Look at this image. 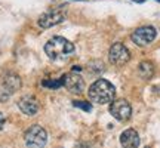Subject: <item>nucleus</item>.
Listing matches in <instances>:
<instances>
[{
    "label": "nucleus",
    "instance_id": "1",
    "mask_svg": "<svg viewBox=\"0 0 160 148\" xmlns=\"http://www.w3.org/2000/svg\"><path fill=\"white\" fill-rule=\"evenodd\" d=\"M89 98H91L92 102L95 104H110L116 96V87L108 80L99 79L97 80L93 85L89 87Z\"/></svg>",
    "mask_w": 160,
    "mask_h": 148
},
{
    "label": "nucleus",
    "instance_id": "2",
    "mask_svg": "<svg viewBox=\"0 0 160 148\" xmlns=\"http://www.w3.org/2000/svg\"><path fill=\"white\" fill-rule=\"evenodd\" d=\"M45 52L46 55L53 61L65 59L68 55H71L74 52V45L70 40L64 39V37L55 36L45 45Z\"/></svg>",
    "mask_w": 160,
    "mask_h": 148
},
{
    "label": "nucleus",
    "instance_id": "3",
    "mask_svg": "<svg viewBox=\"0 0 160 148\" xmlns=\"http://www.w3.org/2000/svg\"><path fill=\"white\" fill-rule=\"evenodd\" d=\"M24 139L28 148H43L48 142V133L42 126L34 125L28 127V131L24 135Z\"/></svg>",
    "mask_w": 160,
    "mask_h": 148
},
{
    "label": "nucleus",
    "instance_id": "4",
    "mask_svg": "<svg viewBox=\"0 0 160 148\" xmlns=\"http://www.w3.org/2000/svg\"><path fill=\"white\" fill-rule=\"evenodd\" d=\"M110 114L119 121H128L132 114L131 104L126 99H113L110 102Z\"/></svg>",
    "mask_w": 160,
    "mask_h": 148
},
{
    "label": "nucleus",
    "instance_id": "5",
    "mask_svg": "<svg viewBox=\"0 0 160 148\" xmlns=\"http://www.w3.org/2000/svg\"><path fill=\"white\" fill-rule=\"evenodd\" d=\"M156 36H157L156 28L150 27V25H145V27H139V28L135 30V31L132 33L131 39L135 45L144 47V46L150 45V43L156 39Z\"/></svg>",
    "mask_w": 160,
    "mask_h": 148
},
{
    "label": "nucleus",
    "instance_id": "6",
    "mask_svg": "<svg viewBox=\"0 0 160 148\" xmlns=\"http://www.w3.org/2000/svg\"><path fill=\"white\" fill-rule=\"evenodd\" d=\"M108 59L111 64H114L117 67H122V65H125L131 59V53H129V51H128V47L125 45L114 43V45L110 47Z\"/></svg>",
    "mask_w": 160,
    "mask_h": 148
},
{
    "label": "nucleus",
    "instance_id": "7",
    "mask_svg": "<svg viewBox=\"0 0 160 148\" xmlns=\"http://www.w3.org/2000/svg\"><path fill=\"white\" fill-rule=\"evenodd\" d=\"M64 18H65L64 12H61L59 9H51L39 18V25L42 28H51L53 25H58V24L62 22Z\"/></svg>",
    "mask_w": 160,
    "mask_h": 148
},
{
    "label": "nucleus",
    "instance_id": "8",
    "mask_svg": "<svg viewBox=\"0 0 160 148\" xmlns=\"http://www.w3.org/2000/svg\"><path fill=\"white\" fill-rule=\"evenodd\" d=\"M62 81L67 87V91L71 92V93H82L83 89H85V80L82 79V76L76 74L74 71L68 74H64L62 76Z\"/></svg>",
    "mask_w": 160,
    "mask_h": 148
},
{
    "label": "nucleus",
    "instance_id": "9",
    "mask_svg": "<svg viewBox=\"0 0 160 148\" xmlns=\"http://www.w3.org/2000/svg\"><path fill=\"white\" fill-rule=\"evenodd\" d=\"M18 107H19V110H21L24 114L34 116V114L39 111V101H37L34 96L27 95V96H22L18 101Z\"/></svg>",
    "mask_w": 160,
    "mask_h": 148
},
{
    "label": "nucleus",
    "instance_id": "10",
    "mask_svg": "<svg viewBox=\"0 0 160 148\" xmlns=\"http://www.w3.org/2000/svg\"><path fill=\"white\" fill-rule=\"evenodd\" d=\"M120 145L123 148H138L139 147V135L133 129L122 132L120 135Z\"/></svg>",
    "mask_w": 160,
    "mask_h": 148
},
{
    "label": "nucleus",
    "instance_id": "11",
    "mask_svg": "<svg viewBox=\"0 0 160 148\" xmlns=\"http://www.w3.org/2000/svg\"><path fill=\"white\" fill-rule=\"evenodd\" d=\"M3 87L8 93H13L21 87V79L17 74H6L3 79Z\"/></svg>",
    "mask_w": 160,
    "mask_h": 148
},
{
    "label": "nucleus",
    "instance_id": "12",
    "mask_svg": "<svg viewBox=\"0 0 160 148\" xmlns=\"http://www.w3.org/2000/svg\"><path fill=\"white\" fill-rule=\"evenodd\" d=\"M138 74H139L144 80L151 79V77H153V74H154V67H153V64L148 62V61L141 62L139 64V67H138Z\"/></svg>",
    "mask_w": 160,
    "mask_h": 148
},
{
    "label": "nucleus",
    "instance_id": "13",
    "mask_svg": "<svg viewBox=\"0 0 160 148\" xmlns=\"http://www.w3.org/2000/svg\"><path fill=\"white\" fill-rule=\"evenodd\" d=\"M42 85L45 86V87L58 89V87H61V86L64 85V81H62V77H61V79H57V80H43V81H42Z\"/></svg>",
    "mask_w": 160,
    "mask_h": 148
},
{
    "label": "nucleus",
    "instance_id": "14",
    "mask_svg": "<svg viewBox=\"0 0 160 148\" xmlns=\"http://www.w3.org/2000/svg\"><path fill=\"white\" fill-rule=\"evenodd\" d=\"M73 105H74L76 108H80V110H83V111H88V113L92 111V105L89 102H85V101H74Z\"/></svg>",
    "mask_w": 160,
    "mask_h": 148
},
{
    "label": "nucleus",
    "instance_id": "15",
    "mask_svg": "<svg viewBox=\"0 0 160 148\" xmlns=\"http://www.w3.org/2000/svg\"><path fill=\"white\" fill-rule=\"evenodd\" d=\"M3 126H5V116L3 113H0V131L3 129Z\"/></svg>",
    "mask_w": 160,
    "mask_h": 148
},
{
    "label": "nucleus",
    "instance_id": "16",
    "mask_svg": "<svg viewBox=\"0 0 160 148\" xmlns=\"http://www.w3.org/2000/svg\"><path fill=\"white\" fill-rule=\"evenodd\" d=\"M76 148H91V147H89L88 144H77V145H76Z\"/></svg>",
    "mask_w": 160,
    "mask_h": 148
},
{
    "label": "nucleus",
    "instance_id": "17",
    "mask_svg": "<svg viewBox=\"0 0 160 148\" xmlns=\"http://www.w3.org/2000/svg\"><path fill=\"white\" fill-rule=\"evenodd\" d=\"M133 2H138V3H142V2H145V0H133Z\"/></svg>",
    "mask_w": 160,
    "mask_h": 148
},
{
    "label": "nucleus",
    "instance_id": "18",
    "mask_svg": "<svg viewBox=\"0 0 160 148\" xmlns=\"http://www.w3.org/2000/svg\"><path fill=\"white\" fill-rule=\"evenodd\" d=\"M157 2H160V0H157Z\"/></svg>",
    "mask_w": 160,
    "mask_h": 148
}]
</instances>
